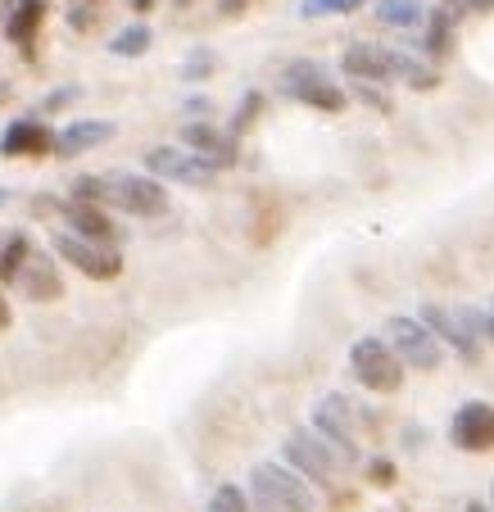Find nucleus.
I'll return each mask as SVG.
<instances>
[{
	"instance_id": "nucleus-1",
	"label": "nucleus",
	"mask_w": 494,
	"mask_h": 512,
	"mask_svg": "<svg viewBox=\"0 0 494 512\" xmlns=\"http://www.w3.org/2000/svg\"><path fill=\"white\" fill-rule=\"evenodd\" d=\"M73 200L100 204V209H123L132 218H164L168 213V191L155 177H136V173L78 177L73 182Z\"/></svg>"
},
{
	"instance_id": "nucleus-2",
	"label": "nucleus",
	"mask_w": 494,
	"mask_h": 512,
	"mask_svg": "<svg viewBox=\"0 0 494 512\" xmlns=\"http://www.w3.org/2000/svg\"><path fill=\"white\" fill-rule=\"evenodd\" d=\"M281 91L309 109H322V114H340V109L349 105V91L331 78V68L318 64V59H295V64H286Z\"/></svg>"
},
{
	"instance_id": "nucleus-3",
	"label": "nucleus",
	"mask_w": 494,
	"mask_h": 512,
	"mask_svg": "<svg viewBox=\"0 0 494 512\" xmlns=\"http://www.w3.org/2000/svg\"><path fill=\"white\" fill-rule=\"evenodd\" d=\"M250 494L263 512H313L318 499L295 472H286L281 463H254L250 472Z\"/></svg>"
},
{
	"instance_id": "nucleus-4",
	"label": "nucleus",
	"mask_w": 494,
	"mask_h": 512,
	"mask_svg": "<svg viewBox=\"0 0 494 512\" xmlns=\"http://www.w3.org/2000/svg\"><path fill=\"white\" fill-rule=\"evenodd\" d=\"M349 368H354V381L372 395H395L404 390V363L395 358V349L381 336H363L349 349Z\"/></svg>"
},
{
	"instance_id": "nucleus-5",
	"label": "nucleus",
	"mask_w": 494,
	"mask_h": 512,
	"mask_svg": "<svg viewBox=\"0 0 494 512\" xmlns=\"http://www.w3.org/2000/svg\"><path fill=\"white\" fill-rule=\"evenodd\" d=\"M354 408L345 395H327L313 408V435L340 458V463H359V431H354Z\"/></svg>"
},
{
	"instance_id": "nucleus-6",
	"label": "nucleus",
	"mask_w": 494,
	"mask_h": 512,
	"mask_svg": "<svg viewBox=\"0 0 494 512\" xmlns=\"http://www.w3.org/2000/svg\"><path fill=\"white\" fill-rule=\"evenodd\" d=\"M386 345L395 349V358L404 368H417V372H436L445 363V345L417 318H404V313L386 322Z\"/></svg>"
},
{
	"instance_id": "nucleus-7",
	"label": "nucleus",
	"mask_w": 494,
	"mask_h": 512,
	"mask_svg": "<svg viewBox=\"0 0 494 512\" xmlns=\"http://www.w3.org/2000/svg\"><path fill=\"white\" fill-rule=\"evenodd\" d=\"M408 64H413V55H404V50H386V46H368V41H359V46H349L345 55H340V68H345V78L354 82H404Z\"/></svg>"
},
{
	"instance_id": "nucleus-8",
	"label": "nucleus",
	"mask_w": 494,
	"mask_h": 512,
	"mask_svg": "<svg viewBox=\"0 0 494 512\" xmlns=\"http://www.w3.org/2000/svg\"><path fill=\"white\" fill-rule=\"evenodd\" d=\"M55 254L68 263V268H78L82 277L91 281H114L123 272V254L114 245H96V241H82L73 232H59L55 236Z\"/></svg>"
},
{
	"instance_id": "nucleus-9",
	"label": "nucleus",
	"mask_w": 494,
	"mask_h": 512,
	"mask_svg": "<svg viewBox=\"0 0 494 512\" xmlns=\"http://www.w3.org/2000/svg\"><path fill=\"white\" fill-rule=\"evenodd\" d=\"M146 173L155 177V182L209 186L218 168L209 164V159H200V155H191V150H182V145H155V150L146 155Z\"/></svg>"
},
{
	"instance_id": "nucleus-10",
	"label": "nucleus",
	"mask_w": 494,
	"mask_h": 512,
	"mask_svg": "<svg viewBox=\"0 0 494 512\" xmlns=\"http://www.w3.org/2000/svg\"><path fill=\"white\" fill-rule=\"evenodd\" d=\"M286 463H291L300 476L318 481V485H331V481H336V472H340V458L331 454V449L322 445L313 431H304V426L286 435Z\"/></svg>"
},
{
	"instance_id": "nucleus-11",
	"label": "nucleus",
	"mask_w": 494,
	"mask_h": 512,
	"mask_svg": "<svg viewBox=\"0 0 494 512\" xmlns=\"http://www.w3.org/2000/svg\"><path fill=\"white\" fill-rule=\"evenodd\" d=\"M449 440H454L458 449H467V454H485V449H494V408L490 404H463L454 413V426H449Z\"/></svg>"
},
{
	"instance_id": "nucleus-12",
	"label": "nucleus",
	"mask_w": 494,
	"mask_h": 512,
	"mask_svg": "<svg viewBox=\"0 0 494 512\" xmlns=\"http://www.w3.org/2000/svg\"><path fill=\"white\" fill-rule=\"evenodd\" d=\"M422 327L431 331V336L440 340V345L458 349L463 358H481V340L472 336V331L463 327V318H458V309H445V304H422Z\"/></svg>"
},
{
	"instance_id": "nucleus-13",
	"label": "nucleus",
	"mask_w": 494,
	"mask_h": 512,
	"mask_svg": "<svg viewBox=\"0 0 494 512\" xmlns=\"http://www.w3.org/2000/svg\"><path fill=\"white\" fill-rule=\"evenodd\" d=\"M64 223L73 236H82V241H96V245H118L123 241V227L109 218L100 204H82V200H68L64 204Z\"/></svg>"
},
{
	"instance_id": "nucleus-14",
	"label": "nucleus",
	"mask_w": 494,
	"mask_h": 512,
	"mask_svg": "<svg viewBox=\"0 0 494 512\" xmlns=\"http://www.w3.org/2000/svg\"><path fill=\"white\" fill-rule=\"evenodd\" d=\"M55 150V132L37 118H14L5 132H0V155L5 159H32V155H46Z\"/></svg>"
},
{
	"instance_id": "nucleus-15",
	"label": "nucleus",
	"mask_w": 494,
	"mask_h": 512,
	"mask_svg": "<svg viewBox=\"0 0 494 512\" xmlns=\"http://www.w3.org/2000/svg\"><path fill=\"white\" fill-rule=\"evenodd\" d=\"M118 127L109 123V118H78V123H68L64 132L55 136V155L59 159H78L87 155V150H96V145L114 141Z\"/></svg>"
},
{
	"instance_id": "nucleus-16",
	"label": "nucleus",
	"mask_w": 494,
	"mask_h": 512,
	"mask_svg": "<svg viewBox=\"0 0 494 512\" xmlns=\"http://www.w3.org/2000/svg\"><path fill=\"white\" fill-rule=\"evenodd\" d=\"M182 141H186V150H191V155L209 159L214 168L236 164V141L227 132H218L214 123H186L182 127Z\"/></svg>"
},
{
	"instance_id": "nucleus-17",
	"label": "nucleus",
	"mask_w": 494,
	"mask_h": 512,
	"mask_svg": "<svg viewBox=\"0 0 494 512\" xmlns=\"http://www.w3.org/2000/svg\"><path fill=\"white\" fill-rule=\"evenodd\" d=\"M14 281H19V286L28 290V300H37V304L59 300V295H64V281H59L55 263L41 259V254H28V263L19 268V277H14Z\"/></svg>"
},
{
	"instance_id": "nucleus-18",
	"label": "nucleus",
	"mask_w": 494,
	"mask_h": 512,
	"mask_svg": "<svg viewBox=\"0 0 494 512\" xmlns=\"http://www.w3.org/2000/svg\"><path fill=\"white\" fill-rule=\"evenodd\" d=\"M41 19H46V0H14L10 14H5V37L14 41V46L28 50L32 37H37Z\"/></svg>"
},
{
	"instance_id": "nucleus-19",
	"label": "nucleus",
	"mask_w": 494,
	"mask_h": 512,
	"mask_svg": "<svg viewBox=\"0 0 494 512\" xmlns=\"http://www.w3.org/2000/svg\"><path fill=\"white\" fill-rule=\"evenodd\" d=\"M427 32H422V46L431 59H445L449 50H454V23H458V10L454 5H440V10H427Z\"/></svg>"
},
{
	"instance_id": "nucleus-20",
	"label": "nucleus",
	"mask_w": 494,
	"mask_h": 512,
	"mask_svg": "<svg viewBox=\"0 0 494 512\" xmlns=\"http://www.w3.org/2000/svg\"><path fill=\"white\" fill-rule=\"evenodd\" d=\"M372 19L381 23V28H417V23L427 19V5L422 0H377L372 5Z\"/></svg>"
},
{
	"instance_id": "nucleus-21",
	"label": "nucleus",
	"mask_w": 494,
	"mask_h": 512,
	"mask_svg": "<svg viewBox=\"0 0 494 512\" xmlns=\"http://www.w3.org/2000/svg\"><path fill=\"white\" fill-rule=\"evenodd\" d=\"M150 28L146 23H127L123 32H114V41H109V55H118V59H136V55H146L150 50Z\"/></svg>"
},
{
	"instance_id": "nucleus-22",
	"label": "nucleus",
	"mask_w": 494,
	"mask_h": 512,
	"mask_svg": "<svg viewBox=\"0 0 494 512\" xmlns=\"http://www.w3.org/2000/svg\"><path fill=\"white\" fill-rule=\"evenodd\" d=\"M28 254H32V241L23 232H14L10 241L0 245V281H14V277H19V268L28 263Z\"/></svg>"
},
{
	"instance_id": "nucleus-23",
	"label": "nucleus",
	"mask_w": 494,
	"mask_h": 512,
	"mask_svg": "<svg viewBox=\"0 0 494 512\" xmlns=\"http://www.w3.org/2000/svg\"><path fill=\"white\" fill-rule=\"evenodd\" d=\"M363 5H372V0H304L300 14L304 19H331V14H354Z\"/></svg>"
},
{
	"instance_id": "nucleus-24",
	"label": "nucleus",
	"mask_w": 494,
	"mask_h": 512,
	"mask_svg": "<svg viewBox=\"0 0 494 512\" xmlns=\"http://www.w3.org/2000/svg\"><path fill=\"white\" fill-rule=\"evenodd\" d=\"M214 68H218V55H214V50L195 46L191 55H186V64H182V82H191V87H195V82H204L209 73H214Z\"/></svg>"
},
{
	"instance_id": "nucleus-25",
	"label": "nucleus",
	"mask_w": 494,
	"mask_h": 512,
	"mask_svg": "<svg viewBox=\"0 0 494 512\" xmlns=\"http://www.w3.org/2000/svg\"><path fill=\"white\" fill-rule=\"evenodd\" d=\"M204 512H250V499H245L241 485L227 481V485H218L214 490V499H209V508Z\"/></svg>"
},
{
	"instance_id": "nucleus-26",
	"label": "nucleus",
	"mask_w": 494,
	"mask_h": 512,
	"mask_svg": "<svg viewBox=\"0 0 494 512\" xmlns=\"http://www.w3.org/2000/svg\"><path fill=\"white\" fill-rule=\"evenodd\" d=\"M259 105H263V96H259V91H250V96H245L241 105H236V114H232V127H227V136H232V141H236V136L245 132V127L254 123V114H259Z\"/></svg>"
},
{
	"instance_id": "nucleus-27",
	"label": "nucleus",
	"mask_w": 494,
	"mask_h": 512,
	"mask_svg": "<svg viewBox=\"0 0 494 512\" xmlns=\"http://www.w3.org/2000/svg\"><path fill=\"white\" fill-rule=\"evenodd\" d=\"M404 82H408L413 91H431V87L440 82V73H436L431 64H422V59H413V64H408V73H404Z\"/></svg>"
},
{
	"instance_id": "nucleus-28",
	"label": "nucleus",
	"mask_w": 494,
	"mask_h": 512,
	"mask_svg": "<svg viewBox=\"0 0 494 512\" xmlns=\"http://www.w3.org/2000/svg\"><path fill=\"white\" fill-rule=\"evenodd\" d=\"M354 100H363V105L381 109V114H390V100L377 91V82H354Z\"/></svg>"
},
{
	"instance_id": "nucleus-29",
	"label": "nucleus",
	"mask_w": 494,
	"mask_h": 512,
	"mask_svg": "<svg viewBox=\"0 0 494 512\" xmlns=\"http://www.w3.org/2000/svg\"><path fill=\"white\" fill-rule=\"evenodd\" d=\"M368 476H372V485H395V463L390 458H372Z\"/></svg>"
},
{
	"instance_id": "nucleus-30",
	"label": "nucleus",
	"mask_w": 494,
	"mask_h": 512,
	"mask_svg": "<svg viewBox=\"0 0 494 512\" xmlns=\"http://www.w3.org/2000/svg\"><path fill=\"white\" fill-rule=\"evenodd\" d=\"M91 23H96V10H91L87 0H82V5H73V10H68V28H78V32H87Z\"/></svg>"
},
{
	"instance_id": "nucleus-31",
	"label": "nucleus",
	"mask_w": 494,
	"mask_h": 512,
	"mask_svg": "<svg viewBox=\"0 0 494 512\" xmlns=\"http://www.w3.org/2000/svg\"><path fill=\"white\" fill-rule=\"evenodd\" d=\"M445 5H454L458 14H490L494 0H445Z\"/></svg>"
},
{
	"instance_id": "nucleus-32",
	"label": "nucleus",
	"mask_w": 494,
	"mask_h": 512,
	"mask_svg": "<svg viewBox=\"0 0 494 512\" xmlns=\"http://www.w3.org/2000/svg\"><path fill=\"white\" fill-rule=\"evenodd\" d=\"M78 96H82V87H64V91H55V96H46V109H64V105H73Z\"/></svg>"
},
{
	"instance_id": "nucleus-33",
	"label": "nucleus",
	"mask_w": 494,
	"mask_h": 512,
	"mask_svg": "<svg viewBox=\"0 0 494 512\" xmlns=\"http://www.w3.org/2000/svg\"><path fill=\"white\" fill-rule=\"evenodd\" d=\"M186 114H191V118H204V114H214V105H209L204 96H191V100H186Z\"/></svg>"
},
{
	"instance_id": "nucleus-34",
	"label": "nucleus",
	"mask_w": 494,
	"mask_h": 512,
	"mask_svg": "<svg viewBox=\"0 0 494 512\" xmlns=\"http://www.w3.org/2000/svg\"><path fill=\"white\" fill-rule=\"evenodd\" d=\"M10 318H14V313H10V304H5V295H0V331L10 327Z\"/></svg>"
},
{
	"instance_id": "nucleus-35",
	"label": "nucleus",
	"mask_w": 494,
	"mask_h": 512,
	"mask_svg": "<svg viewBox=\"0 0 494 512\" xmlns=\"http://www.w3.org/2000/svg\"><path fill=\"white\" fill-rule=\"evenodd\" d=\"M150 5H155V0H132V10H136V14H146Z\"/></svg>"
},
{
	"instance_id": "nucleus-36",
	"label": "nucleus",
	"mask_w": 494,
	"mask_h": 512,
	"mask_svg": "<svg viewBox=\"0 0 494 512\" xmlns=\"http://www.w3.org/2000/svg\"><path fill=\"white\" fill-rule=\"evenodd\" d=\"M463 512H490V508H485V503L481 499H472V503H467V508Z\"/></svg>"
},
{
	"instance_id": "nucleus-37",
	"label": "nucleus",
	"mask_w": 494,
	"mask_h": 512,
	"mask_svg": "<svg viewBox=\"0 0 494 512\" xmlns=\"http://www.w3.org/2000/svg\"><path fill=\"white\" fill-rule=\"evenodd\" d=\"M10 5L14 0H0V23H5V14H10Z\"/></svg>"
},
{
	"instance_id": "nucleus-38",
	"label": "nucleus",
	"mask_w": 494,
	"mask_h": 512,
	"mask_svg": "<svg viewBox=\"0 0 494 512\" xmlns=\"http://www.w3.org/2000/svg\"><path fill=\"white\" fill-rule=\"evenodd\" d=\"M0 204H5V191H0Z\"/></svg>"
},
{
	"instance_id": "nucleus-39",
	"label": "nucleus",
	"mask_w": 494,
	"mask_h": 512,
	"mask_svg": "<svg viewBox=\"0 0 494 512\" xmlns=\"http://www.w3.org/2000/svg\"><path fill=\"white\" fill-rule=\"evenodd\" d=\"M490 313H494V300H490Z\"/></svg>"
}]
</instances>
